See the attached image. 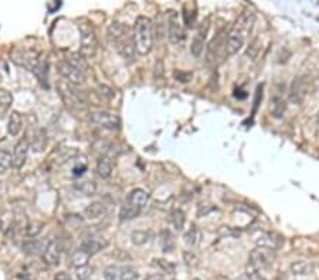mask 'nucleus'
Here are the masks:
<instances>
[{
	"instance_id": "nucleus-15",
	"label": "nucleus",
	"mask_w": 319,
	"mask_h": 280,
	"mask_svg": "<svg viewBox=\"0 0 319 280\" xmlns=\"http://www.w3.org/2000/svg\"><path fill=\"white\" fill-rule=\"evenodd\" d=\"M209 29H210V20L209 18H206L202 25L199 26L196 36H195L193 41H192L190 51L192 54H193V57H196V58H200V57H202L203 50H204V41H206V37H207Z\"/></svg>"
},
{
	"instance_id": "nucleus-7",
	"label": "nucleus",
	"mask_w": 319,
	"mask_h": 280,
	"mask_svg": "<svg viewBox=\"0 0 319 280\" xmlns=\"http://www.w3.org/2000/svg\"><path fill=\"white\" fill-rule=\"evenodd\" d=\"M274 262H275V255L270 249L257 246L250 253V265H251L252 268L257 269L258 272L271 269L274 266Z\"/></svg>"
},
{
	"instance_id": "nucleus-20",
	"label": "nucleus",
	"mask_w": 319,
	"mask_h": 280,
	"mask_svg": "<svg viewBox=\"0 0 319 280\" xmlns=\"http://www.w3.org/2000/svg\"><path fill=\"white\" fill-rule=\"evenodd\" d=\"M105 213H107V208L102 202L95 201L91 202L88 207L84 209V217L87 219H98L101 217H104Z\"/></svg>"
},
{
	"instance_id": "nucleus-33",
	"label": "nucleus",
	"mask_w": 319,
	"mask_h": 280,
	"mask_svg": "<svg viewBox=\"0 0 319 280\" xmlns=\"http://www.w3.org/2000/svg\"><path fill=\"white\" fill-rule=\"evenodd\" d=\"M43 228H44V224L41 222V221H33V222H30L29 225L26 226V235L30 238L37 237L40 232L43 231Z\"/></svg>"
},
{
	"instance_id": "nucleus-44",
	"label": "nucleus",
	"mask_w": 319,
	"mask_h": 280,
	"mask_svg": "<svg viewBox=\"0 0 319 280\" xmlns=\"http://www.w3.org/2000/svg\"><path fill=\"white\" fill-rule=\"evenodd\" d=\"M146 280H165V277H163V274L162 273H154L149 274L146 277Z\"/></svg>"
},
{
	"instance_id": "nucleus-17",
	"label": "nucleus",
	"mask_w": 319,
	"mask_h": 280,
	"mask_svg": "<svg viewBox=\"0 0 319 280\" xmlns=\"http://www.w3.org/2000/svg\"><path fill=\"white\" fill-rule=\"evenodd\" d=\"M29 149H30V143L29 140L20 139L17 142V145L14 146L12 156V167L13 169H22L26 165V160H27V154H29Z\"/></svg>"
},
{
	"instance_id": "nucleus-41",
	"label": "nucleus",
	"mask_w": 319,
	"mask_h": 280,
	"mask_svg": "<svg viewBox=\"0 0 319 280\" xmlns=\"http://www.w3.org/2000/svg\"><path fill=\"white\" fill-rule=\"evenodd\" d=\"M61 6H62V2H60V0H51V2H49V3L46 5L49 13H55Z\"/></svg>"
},
{
	"instance_id": "nucleus-28",
	"label": "nucleus",
	"mask_w": 319,
	"mask_h": 280,
	"mask_svg": "<svg viewBox=\"0 0 319 280\" xmlns=\"http://www.w3.org/2000/svg\"><path fill=\"white\" fill-rule=\"evenodd\" d=\"M91 256L87 255L86 252H82L81 249L75 250L71 256V265L74 268H81V266H86L88 265V261H90Z\"/></svg>"
},
{
	"instance_id": "nucleus-5",
	"label": "nucleus",
	"mask_w": 319,
	"mask_h": 280,
	"mask_svg": "<svg viewBox=\"0 0 319 280\" xmlns=\"http://www.w3.org/2000/svg\"><path fill=\"white\" fill-rule=\"evenodd\" d=\"M57 89L60 97L64 101V104L67 105L71 109H82L87 105L86 95L71 84H68L67 81H60L57 84Z\"/></svg>"
},
{
	"instance_id": "nucleus-21",
	"label": "nucleus",
	"mask_w": 319,
	"mask_h": 280,
	"mask_svg": "<svg viewBox=\"0 0 319 280\" xmlns=\"http://www.w3.org/2000/svg\"><path fill=\"white\" fill-rule=\"evenodd\" d=\"M47 146V134L44 129H38L36 133L33 134V142H31L30 149L34 153H41Z\"/></svg>"
},
{
	"instance_id": "nucleus-31",
	"label": "nucleus",
	"mask_w": 319,
	"mask_h": 280,
	"mask_svg": "<svg viewBox=\"0 0 319 280\" xmlns=\"http://www.w3.org/2000/svg\"><path fill=\"white\" fill-rule=\"evenodd\" d=\"M171 221H172V225L175 226V229L178 231H182L184 226V213L182 209H173L172 215H171Z\"/></svg>"
},
{
	"instance_id": "nucleus-18",
	"label": "nucleus",
	"mask_w": 319,
	"mask_h": 280,
	"mask_svg": "<svg viewBox=\"0 0 319 280\" xmlns=\"http://www.w3.org/2000/svg\"><path fill=\"white\" fill-rule=\"evenodd\" d=\"M285 108H287L285 99L280 92H277L275 95L271 98V113L277 119H281L285 113Z\"/></svg>"
},
{
	"instance_id": "nucleus-47",
	"label": "nucleus",
	"mask_w": 319,
	"mask_h": 280,
	"mask_svg": "<svg viewBox=\"0 0 319 280\" xmlns=\"http://www.w3.org/2000/svg\"><path fill=\"white\" fill-rule=\"evenodd\" d=\"M193 280H200V279H193Z\"/></svg>"
},
{
	"instance_id": "nucleus-9",
	"label": "nucleus",
	"mask_w": 319,
	"mask_h": 280,
	"mask_svg": "<svg viewBox=\"0 0 319 280\" xmlns=\"http://www.w3.org/2000/svg\"><path fill=\"white\" fill-rule=\"evenodd\" d=\"M90 121L95 125H98L99 128L104 129H119L121 121L115 113L108 112V110H94L90 113Z\"/></svg>"
},
{
	"instance_id": "nucleus-6",
	"label": "nucleus",
	"mask_w": 319,
	"mask_h": 280,
	"mask_svg": "<svg viewBox=\"0 0 319 280\" xmlns=\"http://www.w3.org/2000/svg\"><path fill=\"white\" fill-rule=\"evenodd\" d=\"M81 30V43H80V54L84 58H94L98 51V38L95 36V31L92 30L90 26H80Z\"/></svg>"
},
{
	"instance_id": "nucleus-24",
	"label": "nucleus",
	"mask_w": 319,
	"mask_h": 280,
	"mask_svg": "<svg viewBox=\"0 0 319 280\" xmlns=\"http://www.w3.org/2000/svg\"><path fill=\"white\" fill-rule=\"evenodd\" d=\"M97 171H98L99 177L102 178H110L112 174V161L108 157H101L97 165Z\"/></svg>"
},
{
	"instance_id": "nucleus-35",
	"label": "nucleus",
	"mask_w": 319,
	"mask_h": 280,
	"mask_svg": "<svg viewBox=\"0 0 319 280\" xmlns=\"http://www.w3.org/2000/svg\"><path fill=\"white\" fill-rule=\"evenodd\" d=\"M184 241L189 246H196L197 242H199V231L195 225L190 226V229L184 234Z\"/></svg>"
},
{
	"instance_id": "nucleus-26",
	"label": "nucleus",
	"mask_w": 319,
	"mask_h": 280,
	"mask_svg": "<svg viewBox=\"0 0 319 280\" xmlns=\"http://www.w3.org/2000/svg\"><path fill=\"white\" fill-rule=\"evenodd\" d=\"M47 68H49L47 61H44V60L40 58L38 62H37L34 67L31 68L30 71L36 75L37 79H38L40 82H44V81H47Z\"/></svg>"
},
{
	"instance_id": "nucleus-39",
	"label": "nucleus",
	"mask_w": 319,
	"mask_h": 280,
	"mask_svg": "<svg viewBox=\"0 0 319 280\" xmlns=\"http://www.w3.org/2000/svg\"><path fill=\"white\" fill-rule=\"evenodd\" d=\"M183 20L184 25L187 26V27H193V26H195V21H196V9L192 10V12H189L187 9H184Z\"/></svg>"
},
{
	"instance_id": "nucleus-27",
	"label": "nucleus",
	"mask_w": 319,
	"mask_h": 280,
	"mask_svg": "<svg viewBox=\"0 0 319 280\" xmlns=\"http://www.w3.org/2000/svg\"><path fill=\"white\" fill-rule=\"evenodd\" d=\"M66 61H67L68 64L74 65V67H77L78 69H81V71H84V73H87V69H88V65H87L86 58H84V57H82L80 53H78V54L67 55Z\"/></svg>"
},
{
	"instance_id": "nucleus-1",
	"label": "nucleus",
	"mask_w": 319,
	"mask_h": 280,
	"mask_svg": "<svg viewBox=\"0 0 319 280\" xmlns=\"http://www.w3.org/2000/svg\"><path fill=\"white\" fill-rule=\"evenodd\" d=\"M256 23V14L251 10H246L239 16L236 23L226 36V54L234 55L239 53L246 43L247 37L250 36Z\"/></svg>"
},
{
	"instance_id": "nucleus-30",
	"label": "nucleus",
	"mask_w": 319,
	"mask_h": 280,
	"mask_svg": "<svg viewBox=\"0 0 319 280\" xmlns=\"http://www.w3.org/2000/svg\"><path fill=\"white\" fill-rule=\"evenodd\" d=\"M12 167V153L7 150H0V176L5 174Z\"/></svg>"
},
{
	"instance_id": "nucleus-38",
	"label": "nucleus",
	"mask_w": 319,
	"mask_h": 280,
	"mask_svg": "<svg viewBox=\"0 0 319 280\" xmlns=\"http://www.w3.org/2000/svg\"><path fill=\"white\" fill-rule=\"evenodd\" d=\"M244 280H265L261 273L258 272L257 269L252 268L251 265L248 263L247 265V270H246V274H244Z\"/></svg>"
},
{
	"instance_id": "nucleus-11",
	"label": "nucleus",
	"mask_w": 319,
	"mask_h": 280,
	"mask_svg": "<svg viewBox=\"0 0 319 280\" xmlns=\"http://www.w3.org/2000/svg\"><path fill=\"white\" fill-rule=\"evenodd\" d=\"M58 73L61 75L64 81H67L68 84H71V85H80L82 84L87 78V73L84 71H81L78 69L77 67H74L71 64H68L66 60L62 62H60V65H58Z\"/></svg>"
},
{
	"instance_id": "nucleus-10",
	"label": "nucleus",
	"mask_w": 319,
	"mask_h": 280,
	"mask_svg": "<svg viewBox=\"0 0 319 280\" xmlns=\"http://www.w3.org/2000/svg\"><path fill=\"white\" fill-rule=\"evenodd\" d=\"M167 37H169V41L173 44L182 43L186 37L183 26L180 25L179 14L175 10H171L167 16Z\"/></svg>"
},
{
	"instance_id": "nucleus-14",
	"label": "nucleus",
	"mask_w": 319,
	"mask_h": 280,
	"mask_svg": "<svg viewBox=\"0 0 319 280\" xmlns=\"http://www.w3.org/2000/svg\"><path fill=\"white\" fill-rule=\"evenodd\" d=\"M256 244L260 248H265V249L277 250L280 249L284 245V238L281 235H278L277 232H268V231H261L258 234V237L256 238Z\"/></svg>"
},
{
	"instance_id": "nucleus-22",
	"label": "nucleus",
	"mask_w": 319,
	"mask_h": 280,
	"mask_svg": "<svg viewBox=\"0 0 319 280\" xmlns=\"http://www.w3.org/2000/svg\"><path fill=\"white\" fill-rule=\"evenodd\" d=\"M159 244H160V248L162 250L165 252V253H171L175 250V246H176V242H175V237H173V234L169 229H163V231L160 232V237H159Z\"/></svg>"
},
{
	"instance_id": "nucleus-13",
	"label": "nucleus",
	"mask_w": 319,
	"mask_h": 280,
	"mask_svg": "<svg viewBox=\"0 0 319 280\" xmlns=\"http://www.w3.org/2000/svg\"><path fill=\"white\" fill-rule=\"evenodd\" d=\"M308 92V82L305 77H296L291 84L288 92V99L291 104L301 105L304 99L307 97Z\"/></svg>"
},
{
	"instance_id": "nucleus-46",
	"label": "nucleus",
	"mask_w": 319,
	"mask_h": 280,
	"mask_svg": "<svg viewBox=\"0 0 319 280\" xmlns=\"http://www.w3.org/2000/svg\"><path fill=\"white\" fill-rule=\"evenodd\" d=\"M318 122H319V112H318Z\"/></svg>"
},
{
	"instance_id": "nucleus-36",
	"label": "nucleus",
	"mask_w": 319,
	"mask_h": 280,
	"mask_svg": "<svg viewBox=\"0 0 319 280\" xmlns=\"http://www.w3.org/2000/svg\"><path fill=\"white\" fill-rule=\"evenodd\" d=\"M149 237H151V234L146 231H134L131 235V239L135 245H143L149 241Z\"/></svg>"
},
{
	"instance_id": "nucleus-19",
	"label": "nucleus",
	"mask_w": 319,
	"mask_h": 280,
	"mask_svg": "<svg viewBox=\"0 0 319 280\" xmlns=\"http://www.w3.org/2000/svg\"><path fill=\"white\" fill-rule=\"evenodd\" d=\"M22 126H23V119H22V115L13 110L10 116H9V122H7V133L10 136H17L22 130Z\"/></svg>"
},
{
	"instance_id": "nucleus-43",
	"label": "nucleus",
	"mask_w": 319,
	"mask_h": 280,
	"mask_svg": "<svg viewBox=\"0 0 319 280\" xmlns=\"http://www.w3.org/2000/svg\"><path fill=\"white\" fill-rule=\"evenodd\" d=\"M54 280H73L71 279V276L66 272H58V273L54 276Z\"/></svg>"
},
{
	"instance_id": "nucleus-3",
	"label": "nucleus",
	"mask_w": 319,
	"mask_h": 280,
	"mask_svg": "<svg viewBox=\"0 0 319 280\" xmlns=\"http://www.w3.org/2000/svg\"><path fill=\"white\" fill-rule=\"evenodd\" d=\"M134 45L135 53L139 55H147L154 47V23L149 17L139 16L134 26Z\"/></svg>"
},
{
	"instance_id": "nucleus-12",
	"label": "nucleus",
	"mask_w": 319,
	"mask_h": 280,
	"mask_svg": "<svg viewBox=\"0 0 319 280\" xmlns=\"http://www.w3.org/2000/svg\"><path fill=\"white\" fill-rule=\"evenodd\" d=\"M61 252H62V242L61 239L58 238H53L50 239L49 244L44 246L43 250V261L47 265L55 266L60 263L61 259Z\"/></svg>"
},
{
	"instance_id": "nucleus-40",
	"label": "nucleus",
	"mask_w": 319,
	"mask_h": 280,
	"mask_svg": "<svg viewBox=\"0 0 319 280\" xmlns=\"http://www.w3.org/2000/svg\"><path fill=\"white\" fill-rule=\"evenodd\" d=\"M98 91H99V95H101V97L107 98V99H112V98H114V95H115V92L112 91L111 88H108L107 85H99Z\"/></svg>"
},
{
	"instance_id": "nucleus-29",
	"label": "nucleus",
	"mask_w": 319,
	"mask_h": 280,
	"mask_svg": "<svg viewBox=\"0 0 319 280\" xmlns=\"http://www.w3.org/2000/svg\"><path fill=\"white\" fill-rule=\"evenodd\" d=\"M23 250H25V253L27 255H38V253H41L43 252V245L40 241H37V239H30V241H27L25 245H23Z\"/></svg>"
},
{
	"instance_id": "nucleus-4",
	"label": "nucleus",
	"mask_w": 319,
	"mask_h": 280,
	"mask_svg": "<svg viewBox=\"0 0 319 280\" xmlns=\"http://www.w3.org/2000/svg\"><path fill=\"white\" fill-rule=\"evenodd\" d=\"M147 200H149V194L147 191L143 189H135L129 193L126 201L121 208V213H119V218L121 221H129V219H134L141 213V209L146 205Z\"/></svg>"
},
{
	"instance_id": "nucleus-2",
	"label": "nucleus",
	"mask_w": 319,
	"mask_h": 280,
	"mask_svg": "<svg viewBox=\"0 0 319 280\" xmlns=\"http://www.w3.org/2000/svg\"><path fill=\"white\" fill-rule=\"evenodd\" d=\"M108 37L111 43L115 45L118 54L122 57L123 60H132L135 55V45H134V38L132 33L128 29V26L122 25L119 21H112L108 27Z\"/></svg>"
},
{
	"instance_id": "nucleus-37",
	"label": "nucleus",
	"mask_w": 319,
	"mask_h": 280,
	"mask_svg": "<svg viewBox=\"0 0 319 280\" xmlns=\"http://www.w3.org/2000/svg\"><path fill=\"white\" fill-rule=\"evenodd\" d=\"M94 273V268L90 266V265H86V266H81V268H77V279L78 280H87L90 279Z\"/></svg>"
},
{
	"instance_id": "nucleus-42",
	"label": "nucleus",
	"mask_w": 319,
	"mask_h": 280,
	"mask_svg": "<svg viewBox=\"0 0 319 280\" xmlns=\"http://www.w3.org/2000/svg\"><path fill=\"white\" fill-rule=\"evenodd\" d=\"M86 170H87V163H84V165L81 166H75L73 169V176L75 177L81 176V174H84V171Z\"/></svg>"
},
{
	"instance_id": "nucleus-16",
	"label": "nucleus",
	"mask_w": 319,
	"mask_h": 280,
	"mask_svg": "<svg viewBox=\"0 0 319 280\" xmlns=\"http://www.w3.org/2000/svg\"><path fill=\"white\" fill-rule=\"evenodd\" d=\"M107 246V241L104 238L99 237V235H87L82 241H81L80 249L82 252H86L87 255L94 256L95 253H98L99 250Z\"/></svg>"
},
{
	"instance_id": "nucleus-23",
	"label": "nucleus",
	"mask_w": 319,
	"mask_h": 280,
	"mask_svg": "<svg viewBox=\"0 0 319 280\" xmlns=\"http://www.w3.org/2000/svg\"><path fill=\"white\" fill-rule=\"evenodd\" d=\"M291 272L295 276H308V274L313 273V265L311 262H305V261H296V262L291 263Z\"/></svg>"
},
{
	"instance_id": "nucleus-25",
	"label": "nucleus",
	"mask_w": 319,
	"mask_h": 280,
	"mask_svg": "<svg viewBox=\"0 0 319 280\" xmlns=\"http://www.w3.org/2000/svg\"><path fill=\"white\" fill-rule=\"evenodd\" d=\"M13 104L12 92H9L5 88H0V112L2 115H5L7 110L10 109Z\"/></svg>"
},
{
	"instance_id": "nucleus-8",
	"label": "nucleus",
	"mask_w": 319,
	"mask_h": 280,
	"mask_svg": "<svg viewBox=\"0 0 319 280\" xmlns=\"http://www.w3.org/2000/svg\"><path fill=\"white\" fill-rule=\"evenodd\" d=\"M138 270L134 266H117V265H111L107 266L104 270L105 280H136L138 279Z\"/></svg>"
},
{
	"instance_id": "nucleus-34",
	"label": "nucleus",
	"mask_w": 319,
	"mask_h": 280,
	"mask_svg": "<svg viewBox=\"0 0 319 280\" xmlns=\"http://www.w3.org/2000/svg\"><path fill=\"white\" fill-rule=\"evenodd\" d=\"M260 47H261V43H260V38L258 37H256L254 40H252L251 43H250V45H248V49H247L246 51V55L251 60V61H254L256 58L258 57V53H260Z\"/></svg>"
},
{
	"instance_id": "nucleus-32",
	"label": "nucleus",
	"mask_w": 319,
	"mask_h": 280,
	"mask_svg": "<svg viewBox=\"0 0 319 280\" xmlns=\"http://www.w3.org/2000/svg\"><path fill=\"white\" fill-rule=\"evenodd\" d=\"M77 189L80 190V193H82L84 195H94L97 191V184L91 180H86V181H81L77 185Z\"/></svg>"
},
{
	"instance_id": "nucleus-45",
	"label": "nucleus",
	"mask_w": 319,
	"mask_h": 280,
	"mask_svg": "<svg viewBox=\"0 0 319 280\" xmlns=\"http://www.w3.org/2000/svg\"><path fill=\"white\" fill-rule=\"evenodd\" d=\"M0 229H2V221H0Z\"/></svg>"
}]
</instances>
